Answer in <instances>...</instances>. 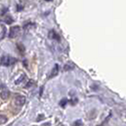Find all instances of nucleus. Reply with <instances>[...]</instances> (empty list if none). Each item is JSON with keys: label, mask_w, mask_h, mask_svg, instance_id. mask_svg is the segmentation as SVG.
Wrapping results in <instances>:
<instances>
[{"label": "nucleus", "mask_w": 126, "mask_h": 126, "mask_svg": "<svg viewBox=\"0 0 126 126\" xmlns=\"http://www.w3.org/2000/svg\"><path fill=\"white\" fill-rule=\"evenodd\" d=\"M34 26L35 25H34L33 23H31V22H30V23H28L27 25L24 26V29H25V30H29V29H31L32 27H34Z\"/></svg>", "instance_id": "4468645a"}, {"label": "nucleus", "mask_w": 126, "mask_h": 126, "mask_svg": "<svg viewBox=\"0 0 126 126\" xmlns=\"http://www.w3.org/2000/svg\"><path fill=\"white\" fill-rule=\"evenodd\" d=\"M20 32V27L18 26H14L10 30V33H9V37L10 38H15Z\"/></svg>", "instance_id": "7ed1b4c3"}, {"label": "nucleus", "mask_w": 126, "mask_h": 126, "mask_svg": "<svg viewBox=\"0 0 126 126\" xmlns=\"http://www.w3.org/2000/svg\"><path fill=\"white\" fill-rule=\"evenodd\" d=\"M14 102L17 106H23L26 102V98L25 96H22V95H17L14 99Z\"/></svg>", "instance_id": "f03ea898"}, {"label": "nucleus", "mask_w": 126, "mask_h": 126, "mask_svg": "<svg viewBox=\"0 0 126 126\" xmlns=\"http://www.w3.org/2000/svg\"><path fill=\"white\" fill-rule=\"evenodd\" d=\"M8 119H7L6 116H4V115H0V124H4V123H6Z\"/></svg>", "instance_id": "9b49d317"}, {"label": "nucleus", "mask_w": 126, "mask_h": 126, "mask_svg": "<svg viewBox=\"0 0 126 126\" xmlns=\"http://www.w3.org/2000/svg\"><path fill=\"white\" fill-rule=\"evenodd\" d=\"M73 68H74V64L71 63H66V64H64V66H63V70H64V71H69V70H72Z\"/></svg>", "instance_id": "0eeeda50"}, {"label": "nucleus", "mask_w": 126, "mask_h": 126, "mask_svg": "<svg viewBox=\"0 0 126 126\" xmlns=\"http://www.w3.org/2000/svg\"><path fill=\"white\" fill-rule=\"evenodd\" d=\"M59 70H60L59 65H58V64H55V65H54V67H53L52 70H51L49 78H54V77H56V76L58 75V73H59Z\"/></svg>", "instance_id": "20e7f679"}, {"label": "nucleus", "mask_w": 126, "mask_h": 126, "mask_svg": "<svg viewBox=\"0 0 126 126\" xmlns=\"http://www.w3.org/2000/svg\"><path fill=\"white\" fill-rule=\"evenodd\" d=\"M48 36H49L50 39H54V40H59V39H60V38H59V35H58L54 31H50L49 33H48Z\"/></svg>", "instance_id": "423d86ee"}, {"label": "nucleus", "mask_w": 126, "mask_h": 126, "mask_svg": "<svg viewBox=\"0 0 126 126\" xmlns=\"http://www.w3.org/2000/svg\"><path fill=\"white\" fill-rule=\"evenodd\" d=\"M73 125H74V126H80V125H82V121H81V120H76L75 122L73 123Z\"/></svg>", "instance_id": "2eb2a0df"}, {"label": "nucleus", "mask_w": 126, "mask_h": 126, "mask_svg": "<svg viewBox=\"0 0 126 126\" xmlns=\"http://www.w3.org/2000/svg\"><path fill=\"white\" fill-rule=\"evenodd\" d=\"M25 79H26V75H25V74H22V75H21V77L19 78L18 80H16V81H15V84H20V83L23 82Z\"/></svg>", "instance_id": "9d476101"}, {"label": "nucleus", "mask_w": 126, "mask_h": 126, "mask_svg": "<svg viewBox=\"0 0 126 126\" xmlns=\"http://www.w3.org/2000/svg\"><path fill=\"white\" fill-rule=\"evenodd\" d=\"M4 22H6L7 24H12L13 22V19L10 15H7V16H5V18H4Z\"/></svg>", "instance_id": "1a4fd4ad"}, {"label": "nucleus", "mask_w": 126, "mask_h": 126, "mask_svg": "<svg viewBox=\"0 0 126 126\" xmlns=\"http://www.w3.org/2000/svg\"><path fill=\"white\" fill-rule=\"evenodd\" d=\"M16 63V59L13 58V57L8 56V55H5L1 58L0 60V63L2 65H5V66H9V65H12L13 63Z\"/></svg>", "instance_id": "f257e3e1"}, {"label": "nucleus", "mask_w": 126, "mask_h": 126, "mask_svg": "<svg viewBox=\"0 0 126 126\" xmlns=\"http://www.w3.org/2000/svg\"><path fill=\"white\" fill-rule=\"evenodd\" d=\"M41 119H44V116H43V115H40V116H39V117H38L37 121H39V120H41Z\"/></svg>", "instance_id": "dca6fc26"}, {"label": "nucleus", "mask_w": 126, "mask_h": 126, "mask_svg": "<svg viewBox=\"0 0 126 126\" xmlns=\"http://www.w3.org/2000/svg\"><path fill=\"white\" fill-rule=\"evenodd\" d=\"M17 48H18V50L22 53V54H24L25 53V47H24V45L23 44H17Z\"/></svg>", "instance_id": "6e6552de"}, {"label": "nucleus", "mask_w": 126, "mask_h": 126, "mask_svg": "<svg viewBox=\"0 0 126 126\" xmlns=\"http://www.w3.org/2000/svg\"><path fill=\"white\" fill-rule=\"evenodd\" d=\"M33 84H34V82H33L32 80H30V81L28 82V83L25 85V87H26V88H30V87H31V86H32Z\"/></svg>", "instance_id": "ddd939ff"}, {"label": "nucleus", "mask_w": 126, "mask_h": 126, "mask_svg": "<svg viewBox=\"0 0 126 126\" xmlns=\"http://www.w3.org/2000/svg\"><path fill=\"white\" fill-rule=\"evenodd\" d=\"M10 91L9 90H7V89H4V90H2V92L0 93V97H1V99H3V100H8L9 98H10Z\"/></svg>", "instance_id": "39448f33"}, {"label": "nucleus", "mask_w": 126, "mask_h": 126, "mask_svg": "<svg viewBox=\"0 0 126 126\" xmlns=\"http://www.w3.org/2000/svg\"><path fill=\"white\" fill-rule=\"evenodd\" d=\"M66 103H67V100H66V99H63V100L60 101V105H61L62 107H64V106L66 105Z\"/></svg>", "instance_id": "f8f14e48"}]
</instances>
